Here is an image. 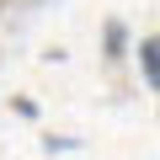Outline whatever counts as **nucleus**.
I'll list each match as a JSON object with an SVG mask.
<instances>
[{"mask_svg": "<svg viewBox=\"0 0 160 160\" xmlns=\"http://www.w3.org/2000/svg\"><path fill=\"white\" fill-rule=\"evenodd\" d=\"M139 69H144V80L160 91V32H149L144 43H139Z\"/></svg>", "mask_w": 160, "mask_h": 160, "instance_id": "nucleus-1", "label": "nucleus"}, {"mask_svg": "<svg viewBox=\"0 0 160 160\" xmlns=\"http://www.w3.org/2000/svg\"><path fill=\"white\" fill-rule=\"evenodd\" d=\"M102 43H107V48H102L107 59H123V53H128V27H123V22L112 16V22L102 27Z\"/></svg>", "mask_w": 160, "mask_h": 160, "instance_id": "nucleus-2", "label": "nucleus"}]
</instances>
